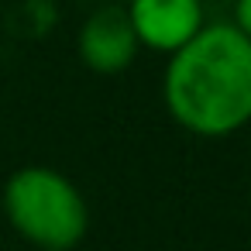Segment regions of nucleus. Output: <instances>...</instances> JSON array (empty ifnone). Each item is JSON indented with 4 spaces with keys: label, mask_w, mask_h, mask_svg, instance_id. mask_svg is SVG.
Segmentation results:
<instances>
[{
    "label": "nucleus",
    "mask_w": 251,
    "mask_h": 251,
    "mask_svg": "<svg viewBox=\"0 0 251 251\" xmlns=\"http://www.w3.org/2000/svg\"><path fill=\"white\" fill-rule=\"evenodd\" d=\"M169 117L200 138H227L251 124V38L230 21L203 25L169 55L162 76Z\"/></svg>",
    "instance_id": "obj_1"
},
{
    "label": "nucleus",
    "mask_w": 251,
    "mask_h": 251,
    "mask_svg": "<svg viewBox=\"0 0 251 251\" xmlns=\"http://www.w3.org/2000/svg\"><path fill=\"white\" fill-rule=\"evenodd\" d=\"M4 213L38 251H73L90 230L83 193L49 165H25L4 182Z\"/></svg>",
    "instance_id": "obj_2"
},
{
    "label": "nucleus",
    "mask_w": 251,
    "mask_h": 251,
    "mask_svg": "<svg viewBox=\"0 0 251 251\" xmlns=\"http://www.w3.org/2000/svg\"><path fill=\"white\" fill-rule=\"evenodd\" d=\"M127 21L141 49L172 55L189 45L206 25L203 0H127Z\"/></svg>",
    "instance_id": "obj_3"
},
{
    "label": "nucleus",
    "mask_w": 251,
    "mask_h": 251,
    "mask_svg": "<svg viewBox=\"0 0 251 251\" xmlns=\"http://www.w3.org/2000/svg\"><path fill=\"white\" fill-rule=\"evenodd\" d=\"M76 52H79V62L100 76L124 73L141 52L134 28L127 21V11L121 4H107L93 11L76 35Z\"/></svg>",
    "instance_id": "obj_4"
},
{
    "label": "nucleus",
    "mask_w": 251,
    "mask_h": 251,
    "mask_svg": "<svg viewBox=\"0 0 251 251\" xmlns=\"http://www.w3.org/2000/svg\"><path fill=\"white\" fill-rule=\"evenodd\" d=\"M244 38H251V0H234V21H230Z\"/></svg>",
    "instance_id": "obj_5"
},
{
    "label": "nucleus",
    "mask_w": 251,
    "mask_h": 251,
    "mask_svg": "<svg viewBox=\"0 0 251 251\" xmlns=\"http://www.w3.org/2000/svg\"><path fill=\"white\" fill-rule=\"evenodd\" d=\"M107 4H121V7H124V4H127V0H107Z\"/></svg>",
    "instance_id": "obj_6"
}]
</instances>
